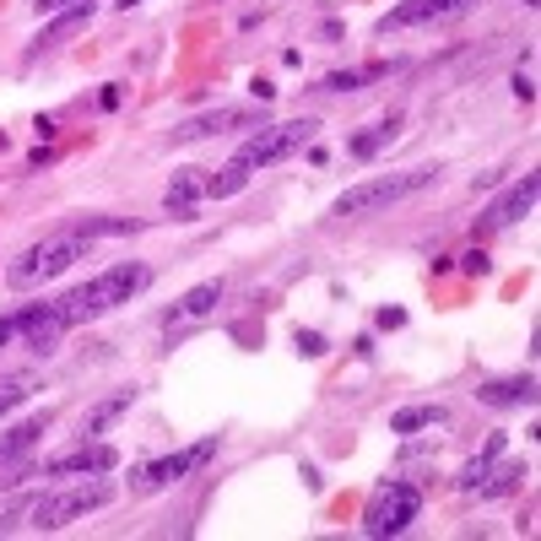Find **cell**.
Here are the masks:
<instances>
[{
    "instance_id": "5b68a950",
    "label": "cell",
    "mask_w": 541,
    "mask_h": 541,
    "mask_svg": "<svg viewBox=\"0 0 541 541\" xmlns=\"http://www.w3.org/2000/svg\"><path fill=\"white\" fill-rule=\"evenodd\" d=\"M314 136H320V120H309V114H303V120H282V125L266 120V125H260L255 136L239 147V157H233V163L255 174V168H271V163H282V157H293L298 147H309Z\"/></svg>"
},
{
    "instance_id": "f1b7e54d",
    "label": "cell",
    "mask_w": 541,
    "mask_h": 541,
    "mask_svg": "<svg viewBox=\"0 0 541 541\" xmlns=\"http://www.w3.org/2000/svg\"><path fill=\"white\" fill-rule=\"evenodd\" d=\"M460 271H466V276H487V255H482V249H471V255H460Z\"/></svg>"
},
{
    "instance_id": "ba28073f",
    "label": "cell",
    "mask_w": 541,
    "mask_h": 541,
    "mask_svg": "<svg viewBox=\"0 0 541 541\" xmlns=\"http://www.w3.org/2000/svg\"><path fill=\"white\" fill-rule=\"evenodd\" d=\"M536 190H541V179H536V174H520V179H514L509 190L477 217V233H504V228H514L520 217H531V211H536Z\"/></svg>"
},
{
    "instance_id": "5bb4252c",
    "label": "cell",
    "mask_w": 541,
    "mask_h": 541,
    "mask_svg": "<svg viewBox=\"0 0 541 541\" xmlns=\"http://www.w3.org/2000/svg\"><path fill=\"white\" fill-rule=\"evenodd\" d=\"M92 22V0H76V6H65V11H55V22H49L44 33H38V49H55V44H65V38H76Z\"/></svg>"
},
{
    "instance_id": "6da1fadb",
    "label": "cell",
    "mask_w": 541,
    "mask_h": 541,
    "mask_svg": "<svg viewBox=\"0 0 541 541\" xmlns=\"http://www.w3.org/2000/svg\"><path fill=\"white\" fill-rule=\"evenodd\" d=\"M147 282H152V271L141 266V260H125V266L98 271L92 282H82L76 293H65L55 303H60L65 325H87V320H98V314H109V309H120V303H130Z\"/></svg>"
},
{
    "instance_id": "4dcf8cb0",
    "label": "cell",
    "mask_w": 541,
    "mask_h": 541,
    "mask_svg": "<svg viewBox=\"0 0 541 541\" xmlns=\"http://www.w3.org/2000/svg\"><path fill=\"white\" fill-rule=\"evenodd\" d=\"M514 98H520V103H531V98H536V87H531V76H514Z\"/></svg>"
},
{
    "instance_id": "2e32d148",
    "label": "cell",
    "mask_w": 541,
    "mask_h": 541,
    "mask_svg": "<svg viewBox=\"0 0 541 541\" xmlns=\"http://www.w3.org/2000/svg\"><path fill=\"white\" fill-rule=\"evenodd\" d=\"M49 412H38V417H28V422H17V428L11 433H0V466H6V460H17V455H28L38 439H44V428H49Z\"/></svg>"
},
{
    "instance_id": "7a4b0ae2",
    "label": "cell",
    "mask_w": 541,
    "mask_h": 541,
    "mask_svg": "<svg viewBox=\"0 0 541 541\" xmlns=\"http://www.w3.org/2000/svg\"><path fill=\"white\" fill-rule=\"evenodd\" d=\"M439 179V168H406V174H385V179H363V184H352L347 195H336V206H331V217H368V211H385L395 201H406V195H417V190H428V184Z\"/></svg>"
},
{
    "instance_id": "ffe728a7",
    "label": "cell",
    "mask_w": 541,
    "mask_h": 541,
    "mask_svg": "<svg viewBox=\"0 0 541 541\" xmlns=\"http://www.w3.org/2000/svg\"><path fill=\"white\" fill-rule=\"evenodd\" d=\"M450 412L444 406H406V412L390 417V433H417V428H444Z\"/></svg>"
},
{
    "instance_id": "83f0119b",
    "label": "cell",
    "mask_w": 541,
    "mask_h": 541,
    "mask_svg": "<svg viewBox=\"0 0 541 541\" xmlns=\"http://www.w3.org/2000/svg\"><path fill=\"white\" fill-rule=\"evenodd\" d=\"M17 336H22V309L17 314H0V347H11Z\"/></svg>"
},
{
    "instance_id": "603a6c76",
    "label": "cell",
    "mask_w": 541,
    "mask_h": 541,
    "mask_svg": "<svg viewBox=\"0 0 541 541\" xmlns=\"http://www.w3.org/2000/svg\"><path fill=\"white\" fill-rule=\"evenodd\" d=\"M130 401H136V390H120V395H109L103 406H92V412H87V433H103L120 412H130Z\"/></svg>"
},
{
    "instance_id": "277c9868",
    "label": "cell",
    "mask_w": 541,
    "mask_h": 541,
    "mask_svg": "<svg viewBox=\"0 0 541 541\" xmlns=\"http://www.w3.org/2000/svg\"><path fill=\"white\" fill-rule=\"evenodd\" d=\"M109 498H114V487L103 482V477L60 487V493H38L33 509H28V525H33V531H60V525H71V520H82V514L103 509Z\"/></svg>"
},
{
    "instance_id": "8992f818",
    "label": "cell",
    "mask_w": 541,
    "mask_h": 541,
    "mask_svg": "<svg viewBox=\"0 0 541 541\" xmlns=\"http://www.w3.org/2000/svg\"><path fill=\"white\" fill-rule=\"evenodd\" d=\"M422 514V487L417 482H379V493L363 509V536H401Z\"/></svg>"
},
{
    "instance_id": "4fadbf2b",
    "label": "cell",
    "mask_w": 541,
    "mask_h": 541,
    "mask_svg": "<svg viewBox=\"0 0 541 541\" xmlns=\"http://www.w3.org/2000/svg\"><path fill=\"white\" fill-rule=\"evenodd\" d=\"M206 195V179H201V168H179L174 184H168V195H163V206H168V217H179V222H195V201Z\"/></svg>"
},
{
    "instance_id": "8fae6325",
    "label": "cell",
    "mask_w": 541,
    "mask_h": 541,
    "mask_svg": "<svg viewBox=\"0 0 541 541\" xmlns=\"http://www.w3.org/2000/svg\"><path fill=\"white\" fill-rule=\"evenodd\" d=\"M120 466V450L114 444H76L55 460H44V477H103V471Z\"/></svg>"
},
{
    "instance_id": "7c38bea8",
    "label": "cell",
    "mask_w": 541,
    "mask_h": 541,
    "mask_svg": "<svg viewBox=\"0 0 541 541\" xmlns=\"http://www.w3.org/2000/svg\"><path fill=\"white\" fill-rule=\"evenodd\" d=\"M266 125V109H211V114H195V120L174 125V141H206V136H222V130H260Z\"/></svg>"
},
{
    "instance_id": "484cf974",
    "label": "cell",
    "mask_w": 541,
    "mask_h": 541,
    "mask_svg": "<svg viewBox=\"0 0 541 541\" xmlns=\"http://www.w3.org/2000/svg\"><path fill=\"white\" fill-rule=\"evenodd\" d=\"M33 498H38V493H22V498H17V504H11V509H0V536H6V531H17V520H22V514H28V509H33Z\"/></svg>"
},
{
    "instance_id": "d6a6232c",
    "label": "cell",
    "mask_w": 541,
    "mask_h": 541,
    "mask_svg": "<svg viewBox=\"0 0 541 541\" xmlns=\"http://www.w3.org/2000/svg\"><path fill=\"white\" fill-rule=\"evenodd\" d=\"M120 6H125V11H130V6H141V0H120Z\"/></svg>"
},
{
    "instance_id": "44dd1931",
    "label": "cell",
    "mask_w": 541,
    "mask_h": 541,
    "mask_svg": "<svg viewBox=\"0 0 541 541\" xmlns=\"http://www.w3.org/2000/svg\"><path fill=\"white\" fill-rule=\"evenodd\" d=\"M141 222L136 217H82L76 222V233H82V239L92 244V239H120V233H136Z\"/></svg>"
},
{
    "instance_id": "1f68e13d",
    "label": "cell",
    "mask_w": 541,
    "mask_h": 541,
    "mask_svg": "<svg viewBox=\"0 0 541 541\" xmlns=\"http://www.w3.org/2000/svg\"><path fill=\"white\" fill-rule=\"evenodd\" d=\"M65 6H76V0H38V17H49V11H65Z\"/></svg>"
},
{
    "instance_id": "d6986e66",
    "label": "cell",
    "mask_w": 541,
    "mask_h": 541,
    "mask_svg": "<svg viewBox=\"0 0 541 541\" xmlns=\"http://www.w3.org/2000/svg\"><path fill=\"white\" fill-rule=\"evenodd\" d=\"M395 136H401V114L379 120L374 130H363V136H352V141H347V152H352V157H374V152H385Z\"/></svg>"
},
{
    "instance_id": "4316f807",
    "label": "cell",
    "mask_w": 541,
    "mask_h": 541,
    "mask_svg": "<svg viewBox=\"0 0 541 541\" xmlns=\"http://www.w3.org/2000/svg\"><path fill=\"white\" fill-rule=\"evenodd\" d=\"M298 352L303 358H325V336L320 331H298Z\"/></svg>"
},
{
    "instance_id": "30bf717a",
    "label": "cell",
    "mask_w": 541,
    "mask_h": 541,
    "mask_svg": "<svg viewBox=\"0 0 541 541\" xmlns=\"http://www.w3.org/2000/svg\"><path fill=\"white\" fill-rule=\"evenodd\" d=\"M71 331V325H65V314H60V303H28V309H22V347L28 352H38V358H49V352L60 347V336Z\"/></svg>"
},
{
    "instance_id": "cb8c5ba5",
    "label": "cell",
    "mask_w": 541,
    "mask_h": 541,
    "mask_svg": "<svg viewBox=\"0 0 541 541\" xmlns=\"http://www.w3.org/2000/svg\"><path fill=\"white\" fill-rule=\"evenodd\" d=\"M28 395H33V374H11V379H0V412L22 406Z\"/></svg>"
},
{
    "instance_id": "ac0fdd59",
    "label": "cell",
    "mask_w": 541,
    "mask_h": 541,
    "mask_svg": "<svg viewBox=\"0 0 541 541\" xmlns=\"http://www.w3.org/2000/svg\"><path fill=\"white\" fill-rule=\"evenodd\" d=\"M520 477H525L520 460H504V466L493 460V466H487V477L471 487V493H477V498H504V493H514V487H520Z\"/></svg>"
},
{
    "instance_id": "d4e9b609",
    "label": "cell",
    "mask_w": 541,
    "mask_h": 541,
    "mask_svg": "<svg viewBox=\"0 0 541 541\" xmlns=\"http://www.w3.org/2000/svg\"><path fill=\"white\" fill-rule=\"evenodd\" d=\"M363 82H368V71H331L320 87H325V92H358Z\"/></svg>"
},
{
    "instance_id": "52a82bcc",
    "label": "cell",
    "mask_w": 541,
    "mask_h": 541,
    "mask_svg": "<svg viewBox=\"0 0 541 541\" xmlns=\"http://www.w3.org/2000/svg\"><path fill=\"white\" fill-rule=\"evenodd\" d=\"M211 455H217V433L201 439V444H190V450H179V455H163V460H152V466H141L136 477H130V493H163V487L184 482L190 471H201Z\"/></svg>"
},
{
    "instance_id": "e0dca14e",
    "label": "cell",
    "mask_w": 541,
    "mask_h": 541,
    "mask_svg": "<svg viewBox=\"0 0 541 541\" xmlns=\"http://www.w3.org/2000/svg\"><path fill=\"white\" fill-rule=\"evenodd\" d=\"M222 303V282H201V287H190L179 303H174V314H168V325L174 320H201V314H211Z\"/></svg>"
},
{
    "instance_id": "9a60e30c",
    "label": "cell",
    "mask_w": 541,
    "mask_h": 541,
    "mask_svg": "<svg viewBox=\"0 0 541 541\" xmlns=\"http://www.w3.org/2000/svg\"><path fill=\"white\" fill-rule=\"evenodd\" d=\"M477 401L487 406H531L536 401V379L520 374V379H487V385L477 390Z\"/></svg>"
},
{
    "instance_id": "9c48e42d",
    "label": "cell",
    "mask_w": 541,
    "mask_h": 541,
    "mask_svg": "<svg viewBox=\"0 0 541 541\" xmlns=\"http://www.w3.org/2000/svg\"><path fill=\"white\" fill-rule=\"evenodd\" d=\"M477 0H401L395 11L379 17V33H406V28H428V22H444V17H460L471 11Z\"/></svg>"
},
{
    "instance_id": "3957f363",
    "label": "cell",
    "mask_w": 541,
    "mask_h": 541,
    "mask_svg": "<svg viewBox=\"0 0 541 541\" xmlns=\"http://www.w3.org/2000/svg\"><path fill=\"white\" fill-rule=\"evenodd\" d=\"M76 260H87V239L82 233H55V239H44V244H33V249H22L17 260L6 266V287H17V293H28V287L38 282H49V276H60L65 266H76Z\"/></svg>"
},
{
    "instance_id": "7402d4cb",
    "label": "cell",
    "mask_w": 541,
    "mask_h": 541,
    "mask_svg": "<svg viewBox=\"0 0 541 541\" xmlns=\"http://www.w3.org/2000/svg\"><path fill=\"white\" fill-rule=\"evenodd\" d=\"M244 184H249V168L228 163L222 174H211V179H206V195H211V201H228V195H239Z\"/></svg>"
},
{
    "instance_id": "f546056e",
    "label": "cell",
    "mask_w": 541,
    "mask_h": 541,
    "mask_svg": "<svg viewBox=\"0 0 541 541\" xmlns=\"http://www.w3.org/2000/svg\"><path fill=\"white\" fill-rule=\"evenodd\" d=\"M401 325H406L401 309H379V331H401Z\"/></svg>"
}]
</instances>
